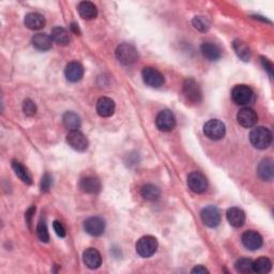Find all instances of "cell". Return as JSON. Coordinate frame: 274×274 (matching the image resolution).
I'll use <instances>...</instances> for the list:
<instances>
[{"label":"cell","instance_id":"cell-1","mask_svg":"<svg viewBox=\"0 0 274 274\" xmlns=\"http://www.w3.org/2000/svg\"><path fill=\"white\" fill-rule=\"evenodd\" d=\"M249 141L255 148L261 150L266 149L272 143V133L267 127L257 126L249 134Z\"/></svg>","mask_w":274,"mask_h":274},{"label":"cell","instance_id":"cell-2","mask_svg":"<svg viewBox=\"0 0 274 274\" xmlns=\"http://www.w3.org/2000/svg\"><path fill=\"white\" fill-rule=\"evenodd\" d=\"M182 93H183L185 101L190 103V104H198V103L202 102V89H200L199 85L194 80H192V78L184 82L183 88H182Z\"/></svg>","mask_w":274,"mask_h":274},{"label":"cell","instance_id":"cell-3","mask_svg":"<svg viewBox=\"0 0 274 274\" xmlns=\"http://www.w3.org/2000/svg\"><path fill=\"white\" fill-rule=\"evenodd\" d=\"M157 246H159V243L154 237L145 236L137 241L136 252L141 257L149 258L156 252Z\"/></svg>","mask_w":274,"mask_h":274},{"label":"cell","instance_id":"cell-4","mask_svg":"<svg viewBox=\"0 0 274 274\" xmlns=\"http://www.w3.org/2000/svg\"><path fill=\"white\" fill-rule=\"evenodd\" d=\"M231 99L238 105H248L254 101V92L246 85H237L231 90Z\"/></svg>","mask_w":274,"mask_h":274},{"label":"cell","instance_id":"cell-5","mask_svg":"<svg viewBox=\"0 0 274 274\" xmlns=\"http://www.w3.org/2000/svg\"><path fill=\"white\" fill-rule=\"evenodd\" d=\"M116 57H117V59L122 64L130 65L135 63L138 60V53L136 48L133 45L129 43H123L117 47Z\"/></svg>","mask_w":274,"mask_h":274},{"label":"cell","instance_id":"cell-6","mask_svg":"<svg viewBox=\"0 0 274 274\" xmlns=\"http://www.w3.org/2000/svg\"><path fill=\"white\" fill-rule=\"evenodd\" d=\"M225 132H226L225 124L222 121L217 119L209 120L208 122H206V124L204 125L205 135L209 139H212V141H218V139L223 138L225 135Z\"/></svg>","mask_w":274,"mask_h":274},{"label":"cell","instance_id":"cell-7","mask_svg":"<svg viewBox=\"0 0 274 274\" xmlns=\"http://www.w3.org/2000/svg\"><path fill=\"white\" fill-rule=\"evenodd\" d=\"M142 76L144 83L152 88H160L163 86L164 82H165L162 73L154 68H150V66L143 70Z\"/></svg>","mask_w":274,"mask_h":274},{"label":"cell","instance_id":"cell-8","mask_svg":"<svg viewBox=\"0 0 274 274\" xmlns=\"http://www.w3.org/2000/svg\"><path fill=\"white\" fill-rule=\"evenodd\" d=\"M66 143L72 149L83 152L88 148V139L78 130L70 131L66 135Z\"/></svg>","mask_w":274,"mask_h":274},{"label":"cell","instance_id":"cell-9","mask_svg":"<svg viewBox=\"0 0 274 274\" xmlns=\"http://www.w3.org/2000/svg\"><path fill=\"white\" fill-rule=\"evenodd\" d=\"M155 124L162 132H170L176 125V117L172 111L164 109L157 115Z\"/></svg>","mask_w":274,"mask_h":274},{"label":"cell","instance_id":"cell-10","mask_svg":"<svg viewBox=\"0 0 274 274\" xmlns=\"http://www.w3.org/2000/svg\"><path fill=\"white\" fill-rule=\"evenodd\" d=\"M187 185L194 193H204L208 187V180L199 172H194L188 175Z\"/></svg>","mask_w":274,"mask_h":274},{"label":"cell","instance_id":"cell-11","mask_svg":"<svg viewBox=\"0 0 274 274\" xmlns=\"http://www.w3.org/2000/svg\"><path fill=\"white\" fill-rule=\"evenodd\" d=\"M200 217H202L205 225L211 228L218 226V224L221 223L220 211L214 206H208L204 208L200 212Z\"/></svg>","mask_w":274,"mask_h":274},{"label":"cell","instance_id":"cell-12","mask_svg":"<svg viewBox=\"0 0 274 274\" xmlns=\"http://www.w3.org/2000/svg\"><path fill=\"white\" fill-rule=\"evenodd\" d=\"M237 120H238L240 125H242L243 127H246V129H249V127L256 125L258 121V116L254 109L249 107H243L238 112Z\"/></svg>","mask_w":274,"mask_h":274},{"label":"cell","instance_id":"cell-13","mask_svg":"<svg viewBox=\"0 0 274 274\" xmlns=\"http://www.w3.org/2000/svg\"><path fill=\"white\" fill-rule=\"evenodd\" d=\"M242 243L249 251H256L263 245V237L257 231L247 230L242 235Z\"/></svg>","mask_w":274,"mask_h":274},{"label":"cell","instance_id":"cell-14","mask_svg":"<svg viewBox=\"0 0 274 274\" xmlns=\"http://www.w3.org/2000/svg\"><path fill=\"white\" fill-rule=\"evenodd\" d=\"M84 228L86 230V233L90 236L97 237L101 236L105 230V222L102 220L101 217L93 216L89 217L88 220L85 221Z\"/></svg>","mask_w":274,"mask_h":274},{"label":"cell","instance_id":"cell-15","mask_svg":"<svg viewBox=\"0 0 274 274\" xmlns=\"http://www.w3.org/2000/svg\"><path fill=\"white\" fill-rule=\"evenodd\" d=\"M83 259L84 263L86 265L89 269H97L102 265V257L100 252L95 248H87L86 251L83 254Z\"/></svg>","mask_w":274,"mask_h":274},{"label":"cell","instance_id":"cell-16","mask_svg":"<svg viewBox=\"0 0 274 274\" xmlns=\"http://www.w3.org/2000/svg\"><path fill=\"white\" fill-rule=\"evenodd\" d=\"M64 74L66 80L71 83L80 82L84 76V68L80 62L73 61L65 66Z\"/></svg>","mask_w":274,"mask_h":274},{"label":"cell","instance_id":"cell-17","mask_svg":"<svg viewBox=\"0 0 274 274\" xmlns=\"http://www.w3.org/2000/svg\"><path fill=\"white\" fill-rule=\"evenodd\" d=\"M200 51H202L204 57L210 60V61H216L222 57V50L220 46L213 43V42H205L200 47Z\"/></svg>","mask_w":274,"mask_h":274},{"label":"cell","instance_id":"cell-18","mask_svg":"<svg viewBox=\"0 0 274 274\" xmlns=\"http://www.w3.org/2000/svg\"><path fill=\"white\" fill-rule=\"evenodd\" d=\"M227 221L233 227L239 228L243 226V224L245 222V213L242 209L237 208V207H233L227 210L226 213Z\"/></svg>","mask_w":274,"mask_h":274},{"label":"cell","instance_id":"cell-19","mask_svg":"<svg viewBox=\"0 0 274 274\" xmlns=\"http://www.w3.org/2000/svg\"><path fill=\"white\" fill-rule=\"evenodd\" d=\"M96 112L101 117H111L115 112V102L111 97H101L96 103Z\"/></svg>","mask_w":274,"mask_h":274},{"label":"cell","instance_id":"cell-20","mask_svg":"<svg viewBox=\"0 0 274 274\" xmlns=\"http://www.w3.org/2000/svg\"><path fill=\"white\" fill-rule=\"evenodd\" d=\"M80 187L81 190L85 193H89V194H96L101 191V181L92 177V176H89V177L83 178L80 182Z\"/></svg>","mask_w":274,"mask_h":274},{"label":"cell","instance_id":"cell-21","mask_svg":"<svg viewBox=\"0 0 274 274\" xmlns=\"http://www.w3.org/2000/svg\"><path fill=\"white\" fill-rule=\"evenodd\" d=\"M32 45L36 48V50L45 52L52 48L53 39L51 35H48L46 33L34 34L32 38Z\"/></svg>","mask_w":274,"mask_h":274},{"label":"cell","instance_id":"cell-22","mask_svg":"<svg viewBox=\"0 0 274 274\" xmlns=\"http://www.w3.org/2000/svg\"><path fill=\"white\" fill-rule=\"evenodd\" d=\"M257 173L259 177L265 181H272L273 179V161L271 159H265L259 163Z\"/></svg>","mask_w":274,"mask_h":274},{"label":"cell","instance_id":"cell-23","mask_svg":"<svg viewBox=\"0 0 274 274\" xmlns=\"http://www.w3.org/2000/svg\"><path fill=\"white\" fill-rule=\"evenodd\" d=\"M78 13H80L81 17L84 20H93L97 15V10L96 7L90 1H82L78 4Z\"/></svg>","mask_w":274,"mask_h":274},{"label":"cell","instance_id":"cell-24","mask_svg":"<svg viewBox=\"0 0 274 274\" xmlns=\"http://www.w3.org/2000/svg\"><path fill=\"white\" fill-rule=\"evenodd\" d=\"M25 25L31 30H39L45 26V18L39 13H29L25 16Z\"/></svg>","mask_w":274,"mask_h":274},{"label":"cell","instance_id":"cell-25","mask_svg":"<svg viewBox=\"0 0 274 274\" xmlns=\"http://www.w3.org/2000/svg\"><path fill=\"white\" fill-rule=\"evenodd\" d=\"M12 168H13L15 175L24 182V183L26 184L32 183L31 175H30V173L28 172V169L24 165H22L20 162L12 161Z\"/></svg>","mask_w":274,"mask_h":274},{"label":"cell","instance_id":"cell-26","mask_svg":"<svg viewBox=\"0 0 274 274\" xmlns=\"http://www.w3.org/2000/svg\"><path fill=\"white\" fill-rule=\"evenodd\" d=\"M233 47L237 54V56H238L241 60H243V61H249V59L252 57V53L251 50H249V47L244 43V42L240 40H236L234 41Z\"/></svg>","mask_w":274,"mask_h":274},{"label":"cell","instance_id":"cell-27","mask_svg":"<svg viewBox=\"0 0 274 274\" xmlns=\"http://www.w3.org/2000/svg\"><path fill=\"white\" fill-rule=\"evenodd\" d=\"M52 39L59 45H68L70 43V34L62 27H55L52 30Z\"/></svg>","mask_w":274,"mask_h":274},{"label":"cell","instance_id":"cell-28","mask_svg":"<svg viewBox=\"0 0 274 274\" xmlns=\"http://www.w3.org/2000/svg\"><path fill=\"white\" fill-rule=\"evenodd\" d=\"M62 121H63L64 126L66 127V129H69L70 131L78 130L81 127V123H82L80 116L73 112H66L63 115Z\"/></svg>","mask_w":274,"mask_h":274},{"label":"cell","instance_id":"cell-29","mask_svg":"<svg viewBox=\"0 0 274 274\" xmlns=\"http://www.w3.org/2000/svg\"><path fill=\"white\" fill-rule=\"evenodd\" d=\"M141 194L146 200H149V202H154V200L159 199L161 192H160V188L153 184H146L142 187Z\"/></svg>","mask_w":274,"mask_h":274},{"label":"cell","instance_id":"cell-30","mask_svg":"<svg viewBox=\"0 0 274 274\" xmlns=\"http://www.w3.org/2000/svg\"><path fill=\"white\" fill-rule=\"evenodd\" d=\"M272 268V263L269 258L260 257L253 264V272H256L259 274H266L270 272Z\"/></svg>","mask_w":274,"mask_h":274},{"label":"cell","instance_id":"cell-31","mask_svg":"<svg viewBox=\"0 0 274 274\" xmlns=\"http://www.w3.org/2000/svg\"><path fill=\"white\" fill-rule=\"evenodd\" d=\"M254 261L249 258H240L236 261L235 268L240 273H249L253 272Z\"/></svg>","mask_w":274,"mask_h":274},{"label":"cell","instance_id":"cell-32","mask_svg":"<svg viewBox=\"0 0 274 274\" xmlns=\"http://www.w3.org/2000/svg\"><path fill=\"white\" fill-rule=\"evenodd\" d=\"M192 23H193V26L196 29H198L199 31H203V32L208 31L210 28V22L204 16H196Z\"/></svg>","mask_w":274,"mask_h":274},{"label":"cell","instance_id":"cell-33","mask_svg":"<svg viewBox=\"0 0 274 274\" xmlns=\"http://www.w3.org/2000/svg\"><path fill=\"white\" fill-rule=\"evenodd\" d=\"M36 234H38L39 239L42 242H48L50 241V235H48V230L46 227V224L44 221H40L38 224V228H36Z\"/></svg>","mask_w":274,"mask_h":274},{"label":"cell","instance_id":"cell-34","mask_svg":"<svg viewBox=\"0 0 274 274\" xmlns=\"http://www.w3.org/2000/svg\"><path fill=\"white\" fill-rule=\"evenodd\" d=\"M23 109H24V113H25L27 116H34L36 113V106L33 103V101L30 99H26L24 101Z\"/></svg>","mask_w":274,"mask_h":274},{"label":"cell","instance_id":"cell-35","mask_svg":"<svg viewBox=\"0 0 274 274\" xmlns=\"http://www.w3.org/2000/svg\"><path fill=\"white\" fill-rule=\"evenodd\" d=\"M52 185V177L48 174H45L41 181V188L43 192H48Z\"/></svg>","mask_w":274,"mask_h":274},{"label":"cell","instance_id":"cell-36","mask_svg":"<svg viewBox=\"0 0 274 274\" xmlns=\"http://www.w3.org/2000/svg\"><path fill=\"white\" fill-rule=\"evenodd\" d=\"M53 227H54L55 233H56L57 236L60 237V238H63V237H65V235H66L65 228L63 227V225L60 223L59 221H55L53 223Z\"/></svg>","mask_w":274,"mask_h":274},{"label":"cell","instance_id":"cell-37","mask_svg":"<svg viewBox=\"0 0 274 274\" xmlns=\"http://www.w3.org/2000/svg\"><path fill=\"white\" fill-rule=\"evenodd\" d=\"M260 59H261V63H263L265 70H267L268 73H269V75L272 77V75H273V65H272V63L269 61V59H267L265 57H261Z\"/></svg>","mask_w":274,"mask_h":274},{"label":"cell","instance_id":"cell-38","mask_svg":"<svg viewBox=\"0 0 274 274\" xmlns=\"http://www.w3.org/2000/svg\"><path fill=\"white\" fill-rule=\"evenodd\" d=\"M194 274H206V273H209V271L206 269L204 266H196L194 268V269L191 271Z\"/></svg>","mask_w":274,"mask_h":274},{"label":"cell","instance_id":"cell-39","mask_svg":"<svg viewBox=\"0 0 274 274\" xmlns=\"http://www.w3.org/2000/svg\"><path fill=\"white\" fill-rule=\"evenodd\" d=\"M34 211H35V208L34 207H31V208H29L28 211L26 212V220H27L28 225L31 224V217L34 214Z\"/></svg>","mask_w":274,"mask_h":274},{"label":"cell","instance_id":"cell-40","mask_svg":"<svg viewBox=\"0 0 274 274\" xmlns=\"http://www.w3.org/2000/svg\"><path fill=\"white\" fill-rule=\"evenodd\" d=\"M71 29H72V31L74 32V33H76V34H80V33H81L80 28H78V25H77V24H75V23H73V24H72V25H71Z\"/></svg>","mask_w":274,"mask_h":274}]
</instances>
